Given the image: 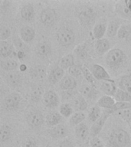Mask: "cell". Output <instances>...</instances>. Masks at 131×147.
<instances>
[{
	"label": "cell",
	"mask_w": 131,
	"mask_h": 147,
	"mask_svg": "<svg viewBox=\"0 0 131 147\" xmlns=\"http://www.w3.org/2000/svg\"><path fill=\"white\" fill-rule=\"evenodd\" d=\"M107 147H131L130 136L122 129H115L109 135Z\"/></svg>",
	"instance_id": "obj_1"
},
{
	"label": "cell",
	"mask_w": 131,
	"mask_h": 147,
	"mask_svg": "<svg viewBox=\"0 0 131 147\" xmlns=\"http://www.w3.org/2000/svg\"><path fill=\"white\" fill-rule=\"evenodd\" d=\"M56 36L57 41L62 46L71 45L75 40V35L73 31L66 27L61 28L57 31Z\"/></svg>",
	"instance_id": "obj_2"
},
{
	"label": "cell",
	"mask_w": 131,
	"mask_h": 147,
	"mask_svg": "<svg viewBox=\"0 0 131 147\" xmlns=\"http://www.w3.org/2000/svg\"><path fill=\"white\" fill-rule=\"evenodd\" d=\"M125 58V54L119 48L110 50L106 57V62L110 67H117L121 64Z\"/></svg>",
	"instance_id": "obj_3"
},
{
	"label": "cell",
	"mask_w": 131,
	"mask_h": 147,
	"mask_svg": "<svg viewBox=\"0 0 131 147\" xmlns=\"http://www.w3.org/2000/svg\"><path fill=\"white\" fill-rule=\"evenodd\" d=\"M28 124L32 128H39L44 123V117L39 110H34L30 111L26 117Z\"/></svg>",
	"instance_id": "obj_4"
},
{
	"label": "cell",
	"mask_w": 131,
	"mask_h": 147,
	"mask_svg": "<svg viewBox=\"0 0 131 147\" xmlns=\"http://www.w3.org/2000/svg\"><path fill=\"white\" fill-rule=\"evenodd\" d=\"M57 18V14L54 9L47 8L42 10L40 15L41 22L45 26H51L55 22Z\"/></svg>",
	"instance_id": "obj_5"
},
{
	"label": "cell",
	"mask_w": 131,
	"mask_h": 147,
	"mask_svg": "<svg viewBox=\"0 0 131 147\" xmlns=\"http://www.w3.org/2000/svg\"><path fill=\"white\" fill-rule=\"evenodd\" d=\"M21 100H22V96L17 93H12L9 94L3 100V105L6 110H12L18 107Z\"/></svg>",
	"instance_id": "obj_6"
},
{
	"label": "cell",
	"mask_w": 131,
	"mask_h": 147,
	"mask_svg": "<svg viewBox=\"0 0 131 147\" xmlns=\"http://www.w3.org/2000/svg\"><path fill=\"white\" fill-rule=\"evenodd\" d=\"M91 73L96 80L103 81H111L110 76L106 71L104 67L100 64H93L91 66Z\"/></svg>",
	"instance_id": "obj_7"
},
{
	"label": "cell",
	"mask_w": 131,
	"mask_h": 147,
	"mask_svg": "<svg viewBox=\"0 0 131 147\" xmlns=\"http://www.w3.org/2000/svg\"><path fill=\"white\" fill-rule=\"evenodd\" d=\"M43 102L48 108H55L59 104V96L53 90H47L44 94Z\"/></svg>",
	"instance_id": "obj_8"
},
{
	"label": "cell",
	"mask_w": 131,
	"mask_h": 147,
	"mask_svg": "<svg viewBox=\"0 0 131 147\" xmlns=\"http://www.w3.org/2000/svg\"><path fill=\"white\" fill-rule=\"evenodd\" d=\"M110 113H103V115H101V117L96 122H94V123L92 124L91 128H90V135H91L92 137H96L97 136L101 133L107 119H108V117L110 116Z\"/></svg>",
	"instance_id": "obj_9"
},
{
	"label": "cell",
	"mask_w": 131,
	"mask_h": 147,
	"mask_svg": "<svg viewBox=\"0 0 131 147\" xmlns=\"http://www.w3.org/2000/svg\"><path fill=\"white\" fill-rule=\"evenodd\" d=\"M48 133L54 139L61 140L68 136V130L64 124H58L51 129L50 130L48 131Z\"/></svg>",
	"instance_id": "obj_10"
},
{
	"label": "cell",
	"mask_w": 131,
	"mask_h": 147,
	"mask_svg": "<svg viewBox=\"0 0 131 147\" xmlns=\"http://www.w3.org/2000/svg\"><path fill=\"white\" fill-rule=\"evenodd\" d=\"M71 106L74 108V110L77 112H82L83 110H85L87 108V103L86 99L81 94H78L73 100H71Z\"/></svg>",
	"instance_id": "obj_11"
},
{
	"label": "cell",
	"mask_w": 131,
	"mask_h": 147,
	"mask_svg": "<svg viewBox=\"0 0 131 147\" xmlns=\"http://www.w3.org/2000/svg\"><path fill=\"white\" fill-rule=\"evenodd\" d=\"M35 51L40 57H47L51 54V46L48 41H41L37 45Z\"/></svg>",
	"instance_id": "obj_12"
},
{
	"label": "cell",
	"mask_w": 131,
	"mask_h": 147,
	"mask_svg": "<svg viewBox=\"0 0 131 147\" xmlns=\"http://www.w3.org/2000/svg\"><path fill=\"white\" fill-rule=\"evenodd\" d=\"M60 89L62 90H71L77 87V81L71 76H65L60 82Z\"/></svg>",
	"instance_id": "obj_13"
},
{
	"label": "cell",
	"mask_w": 131,
	"mask_h": 147,
	"mask_svg": "<svg viewBox=\"0 0 131 147\" xmlns=\"http://www.w3.org/2000/svg\"><path fill=\"white\" fill-rule=\"evenodd\" d=\"M30 73H31L32 78L37 79V80H42L45 78L46 74H47V68H46L45 65L39 64V65L33 67L31 69Z\"/></svg>",
	"instance_id": "obj_14"
},
{
	"label": "cell",
	"mask_w": 131,
	"mask_h": 147,
	"mask_svg": "<svg viewBox=\"0 0 131 147\" xmlns=\"http://www.w3.org/2000/svg\"><path fill=\"white\" fill-rule=\"evenodd\" d=\"M64 69H62L60 67H56L55 68L53 69L52 71H51L48 79L50 81L51 84H55L56 83L61 80L64 78Z\"/></svg>",
	"instance_id": "obj_15"
},
{
	"label": "cell",
	"mask_w": 131,
	"mask_h": 147,
	"mask_svg": "<svg viewBox=\"0 0 131 147\" xmlns=\"http://www.w3.org/2000/svg\"><path fill=\"white\" fill-rule=\"evenodd\" d=\"M101 90L106 95L114 96L117 88L114 84V80H111V81H103L101 85Z\"/></svg>",
	"instance_id": "obj_16"
},
{
	"label": "cell",
	"mask_w": 131,
	"mask_h": 147,
	"mask_svg": "<svg viewBox=\"0 0 131 147\" xmlns=\"http://www.w3.org/2000/svg\"><path fill=\"white\" fill-rule=\"evenodd\" d=\"M35 31L34 28L29 26H25L22 28L20 31V38L24 42H30L34 38Z\"/></svg>",
	"instance_id": "obj_17"
},
{
	"label": "cell",
	"mask_w": 131,
	"mask_h": 147,
	"mask_svg": "<svg viewBox=\"0 0 131 147\" xmlns=\"http://www.w3.org/2000/svg\"><path fill=\"white\" fill-rule=\"evenodd\" d=\"M80 94L88 99H94L97 96V91L94 85L84 84L80 87Z\"/></svg>",
	"instance_id": "obj_18"
},
{
	"label": "cell",
	"mask_w": 131,
	"mask_h": 147,
	"mask_svg": "<svg viewBox=\"0 0 131 147\" xmlns=\"http://www.w3.org/2000/svg\"><path fill=\"white\" fill-rule=\"evenodd\" d=\"M90 131L88 129V126L84 123H81L79 125L76 126L75 128V134L76 136L79 140L84 141L86 140L89 136Z\"/></svg>",
	"instance_id": "obj_19"
},
{
	"label": "cell",
	"mask_w": 131,
	"mask_h": 147,
	"mask_svg": "<svg viewBox=\"0 0 131 147\" xmlns=\"http://www.w3.org/2000/svg\"><path fill=\"white\" fill-rule=\"evenodd\" d=\"M62 116L60 113L57 112H51L49 113L45 118V122L47 126L50 127H54V126L58 125L60 121L61 120Z\"/></svg>",
	"instance_id": "obj_20"
},
{
	"label": "cell",
	"mask_w": 131,
	"mask_h": 147,
	"mask_svg": "<svg viewBox=\"0 0 131 147\" xmlns=\"http://www.w3.org/2000/svg\"><path fill=\"white\" fill-rule=\"evenodd\" d=\"M6 81L10 87L16 88L19 87L22 84V78L17 72H11L7 74Z\"/></svg>",
	"instance_id": "obj_21"
},
{
	"label": "cell",
	"mask_w": 131,
	"mask_h": 147,
	"mask_svg": "<svg viewBox=\"0 0 131 147\" xmlns=\"http://www.w3.org/2000/svg\"><path fill=\"white\" fill-rule=\"evenodd\" d=\"M115 103H116L115 99L113 98L112 96H107V95L102 96L97 101V106L99 107L106 108L108 110L111 109L114 106Z\"/></svg>",
	"instance_id": "obj_22"
},
{
	"label": "cell",
	"mask_w": 131,
	"mask_h": 147,
	"mask_svg": "<svg viewBox=\"0 0 131 147\" xmlns=\"http://www.w3.org/2000/svg\"><path fill=\"white\" fill-rule=\"evenodd\" d=\"M14 53L13 45L6 41H0V54L2 57H9Z\"/></svg>",
	"instance_id": "obj_23"
},
{
	"label": "cell",
	"mask_w": 131,
	"mask_h": 147,
	"mask_svg": "<svg viewBox=\"0 0 131 147\" xmlns=\"http://www.w3.org/2000/svg\"><path fill=\"white\" fill-rule=\"evenodd\" d=\"M110 48V42L107 39H99L95 43V49L96 51L100 55H103L109 50Z\"/></svg>",
	"instance_id": "obj_24"
},
{
	"label": "cell",
	"mask_w": 131,
	"mask_h": 147,
	"mask_svg": "<svg viewBox=\"0 0 131 147\" xmlns=\"http://www.w3.org/2000/svg\"><path fill=\"white\" fill-rule=\"evenodd\" d=\"M119 89L126 91L131 94V74L123 76L118 83Z\"/></svg>",
	"instance_id": "obj_25"
},
{
	"label": "cell",
	"mask_w": 131,
	"mask_h": 147,
	"mask_svg": "<svg viewBox=\"0 0 131 147\" xmlns=\"http://www.w3.org/2000/svg\"><path fill=\"white\" fill-rule=\"evenodd\" d=\"M34 8L32 5H25L21 9V16L25 20L31 21L34 18Z\"/></svg>",
	"instance_id": "obj_26"
},
{
	"label": "cell",
	"mask_w": 131,
	"mask_h": 147,
	"mask_svg": "<svg viewBox=\"0 0 131 147\" xmlns=\"http://www.w3.org/2000/svg\"><path fill=\"white\" fill-rule=\"evenodd\" d=\"M107 29V26L103 23H98L95 25L93 29V34L94 38L97 40L103 38V35L105 34Z\"/></svg>",
	"instance_id": "obj_27"
},
{
	"label": "cell",
	"mask_w": 131,
	"mask_h": 147,
	"mask_svg": "<svg viewBox=\"0 0 131 147\" xmlns=\"http://www.w3.org/2000/svg\"><path fill=\"white\" fill-rule=\"evenodd\" d=\"M114 99L117 102H131V94L118 88L114 95Z\"/></svg>",
	"instance_id": "obj_28"
},
{
	"label": "cell",
	"mask_w": 131,
	"mask_h": 147,
	"mask_svg": "<svg viewBox=\"0 0 131 147\" xmlns=\"http://www.w3.org/2000/svg\"><path fill=\"white\" fill-rule=\"evenodd\" d=\"M44 94V89L43 87L41 86H35L33 87L31 92V99L33 102H38L41 98H43Z\"/></svg>",
	"instance_id": "obj_29"
},
{
	"label": "cell",
	"mask_w": 131,
	"mask_h": 147,
	"mask_svg": "<svg viewBox=\"0 0 131 147\" xmlns=\"http://www.w3.org/2000/svg\"><path fill=\"white\" fill-rule=\"evenodd\" d=\"M74 56L72 55H65L61 59L59 62V67L62 69H69L72 66H74Z\"/></svg>",
	"instance_id": "obj_30"
},
{
	"label": "cell",
	"mask_w": 131,
	"mask_h": 147,
	"mask_svg": "<svg viewBox=\"0 0 131 147\" xmlns=\"http://www.w3.org/2000/svg\"><path fill=\"white\" fill-rule=\"evenodd\" d=\"M60 113L62 117H65V118L71 117L74 114V108L72 107L71 103H62L60 107Z\"/></svg>",
	"instance_id": "obj_31"
},
{
	"label": "cell",
	"mask_w": 131,
	"mask_h": 147,
	"mask_svg": "<svg viewBox=\"0 0 131 147\" xmlns=\"http://www.w3.org/2000/svg\"><path fill=\"white\" fill-rule=\"evenodd\" d=\"M120 23L117 21H111L109 22L107 29V34L108 37H113L117 34V32L119 31Z\"/></svg>",
	"instance_id": "obj_32"
},
{
	"label": "cell",
	"mask_w": 131,
	"mask_h": 147,
	"mask_svg": "<svg viewBox=\"0 0 131 147\" xmlns=\"http://www.w3.org/2000/svg\"><path fill=\"white\" fill-rule=\"evenodd\" d=\"M85 119V114L83 112H76L74 113L69 119L70 124L71 126H78Z\"/></svg>",
	"instance_id": "obj_33"
},
{
	"label": "cell",
	"mask_w": 131,
	"mask_h": 147,
	"mask_svg": "<svg viewBox=\"0 0 131 147\" xmlns=\"http://www.w3.org/2000/svg\"><path fill=\"white\" fill-rule=\"evenodd\" d=\"M11 134V127L9 125L4 124L1 126L0 129V138H1V141L2 142H6L9 140Z\"/></svg>",
	"instance_id": "obj_34"
},
{
	"label": "cell",
	"mask_w": 131,
	"mask_h": 147,
	"mask_svg": "<svg viewBox=\"0 0 131 147\" xmlns=\"http://www.w3.org/2000/svg\"><path fill=\"white\" fill-rule=\"evenodd\" d=\"M127 109H131V102H117L114 106L111 109H110L109 113L118 112L120 110H127Z\"/></svg>",
	"instance_id": "obj_35"
},
{
	"label": "cell",
	"mask_w": 131,
	"mask_h": 147,
	"mask_svg": "<svg viewBox=\"0 0 131 147\" xmlns=\"http://www.w3.org/2000/svg\"><path fill=\"white\" fill-rule=\"evenodd\" d=\"M101 117V111L98 106H95V107L90 109L89 112V115H88V118H89L90 121L92 122V123H94Z\"/></svg>",
	"instance_id": "obj_36"
},
{
	"label": "cell",
	"mask_w": 131,
	"mask_h": 147,
	"mask_svg": "<svg viewBox=\"0 0 131 147\" xmlns=\"http://www.w3.org/2000/svg\"><path fill=\"white\" fill-rule=\"evenodd\" d=\"M18 64L14 60H5L1 61V67L5 71H12L17 67Z\"/></svg>",
	"instance_id": "obj_37"
},
{
	"label": "cell",
	"mask_w": 131,
	"mask_h": 147,
	"mask_svg": "<svg viewBox=\"0 0 131 147\" xmlns=\"http://www.w3.org/2000/svg\"><path fill=\"white\" fill-rule=\"evenodd\" d=\"M131 32V25H122L117 32V36L120 39L127 38Z\"/></svg>",
	"instance_id": "obj_38"
},
{
	"label": "cell",
	"mask_w": 131,
	"mask_h": 147,
	"mask_svg": "<svg viewBox=\"0 0 131 147\" xmlns=\"http://www.w3.org/2000/svg\"><path fill=\"white\" fill-rule=\"evenodd\" d=\"M93 15V12L90 9H86L84 11H82L80 14V19L84 24H87L88 25L90 22H91L92 18L91 16ZM93 17V16H92Z\"/></svg>",
	"instance_id": "obj_39"
},
{
	"label": "cell",
	"mask_w": 131,
	"mask_h": 147,
	"mask_svg": "<svg viewBox=\"0 0 131 147\" xmlns=\"http://www.w3.org/2000/svg\"><path fill=\"white\" fill-rule=\"evenodd\" d=\"M13 43L14 45L16 46V48L18 49V51H26L28 49V47L26 46L24 41L22 40V38H19L18 36H15L13 38Z\"/></svg>",
	"instance_id": "obj_40"
},
{
	"label": "cell",
	"mask_w": 131,
	"mask_h": 147,
	"mask_svg": "<svg viewBox=\"0 0 131 147\" xmlns=\"http://www.w3.org/2000/svg\"><path fill=\"white\" fill-rule=\"evenodd\" d=\"M77 94H78L77 91L74 90H62L61 96L62 100L68 101L70 100H72L74 97Z\"/></svg>",
	"instance_id": "obj_41"
},
{
	"label": "cell",
	"mask_w": 131,
	"mask_h": 147,
	"mask_svg": "<svg viewBox=\"0 0 131 147\" xmlns=\"http://www.w3.org/2000/svg\"><path fill=\"white\" fill-rule=\"evenodd\" d=\"M117 115L120 117L126 123H131V109L120 110L117 112Z\"/></svg>",
	"instance_id": "obj_42"
},
{
	"label": "cell",
	"mask_w": 131,
	"mask_h": 147,
	"mask_svg": "<svg viewBox=\"0 0 131 147\" xmlns=\"http://www.w3.org/2000/svg\"><path fill=\"white\" fill-rule=\"evenodd\" d=\"M68 73L70 76L73 77V78H79L81 76V74H83L82 67L74 65L68 69Z\"/></svg>",
	"instance_id": "obj_43"
},
{
	"label": "cell",
	"mask_w": 131,
	"mask_h": 147,
	"mask_svg": "<svg viewBox=\"0 0 131 147\" xmlns=\"http://www.w3.org/2000/svg\"><path fill=\"white\" fill-rule=\"evenodd\" d=\"M82 73L84 76L85 79L90 84L94 85V82H95V78L92 74L91 71H89L86 67H82Z\"/></svg>",
	"instance_id": "obj_44"
},
{
	"label": "cell",
	"mask_w": 131,
	"mask_h": 147,
	"mask_svg": "<svg viewBox=\"0 0 131 147\" xmlns=\"http://www.w3.org/2000/svg\"><path fill=\"white\" fill-rule=\"evenodd\" d=\"M11 36V30L6 26H2L0 28V39L1 41H5Z\"/></svg>",
	"instance_id": "obj_45"
},
{
	"label": "cell",
	"mask_w": 131,
	"mask_h": 147,
	"mask_svg": "<svg viewBox=\"0 0 131 147\" xmlns=\"http://www.w3.org/2000/svg\"><path fill=\"white\" fill-rule=\"evenodd\" d=\"M75 53L76 55H78V57H79V58L84 59V58H86V57H87V52L84 45L78 46V48H76Z\"/></svg>",
	"instance_id": "obj_46"
},
{
	"label": "cell",
	"mask_w": 131,
	"mask_h": 147,
	"mask_svg": "<svg viewBox=\"0 0 131 147\" xmlns=\"http://www.w3.org/2000/svg\"><path fill=\"white\" fill-rule=\"evenodd\" d=\"M90 147H105L103 142L97 136L93 137L91 140H90Z\"/></svg>",
	"instance_id": "obj_47"
},
{
	"label": "cell",
	"mask_w": 131,
	"mask_h": 147,
	"mask_svg": "<svg viewBox=\"0 0 131 147\" xmlns=\"http://www.w3.org/2000/svg\"><path fill=\"white\" fill-rule=\"evenodd\" d=\"M22 147H39L36 141L33 139H27L22 143Z\"/></svg>",
	"instance_id": "obj_48"
},
{
	"label": "cell",
	"mask_w": 131,
	"mask_h": 147,
	"mask_svg": "<svg viewBox=\"0 0 131 147\" xmlns=\"http://www.w3.org/2000/svg\"><path fill=\"white\" fill-rule=\"evenodd\" d=\"M57 147H75V144L71 140L67 139V140H64L60 142V144L57 146Z\"/></svg>",
	"instance_id": "obj_49"
},
{
	"label": "cell",
	"mask_w": 131,
	"mask_h": 147,
	"mask_svg": "<svg viewBox=\"0 0 131 147\" xmlns=\"http://www.w3.org/2000/svg\"><path fill=\"white\" fill-rule=\"evenodd\" d=\"M17 56H18V59L22 60L23 58H25V51H18Z\"/></svg>",
	"instance_id": "obj_50"
},
{
	"label": "cell",
	"mask_w": 131,
	"mask_h": 147,
	"mask_svg": "<svg viewBox=\"0 0 131 147\" xmlns=\"http://www.w3.org/2000/svg\"><path fill=\"white\" fill-rule=\"evenodd\" d=\"M124 4L126 5V6L129 9V11L131 12V0H126V1L124 2Z\"/></svg>",
	"instance_id": "obj_51"
},
{
	"label": "cell",
	"mask_w": 131,
	"mask_h": 147,
	"mask_svg": "<svg viewBox=\"0 0 131 147\" xmlns=\"http://www.w3.org/2000/svg\"><path fill=\"white\" fill-rule=\"evenodd\" d=\"M19 69H20L21 71H25L27 69V66L25 64H21L20 67H19Z\"/></svg>",
	"instance_id": "obj_52"
},
{
	"label": "cell",
	"mask_w": 131,
	"mask_h": 147,
	"mask_svg": "<svg viewBox=\"0 0 131 147\" xmlns=\"http://www.w3.org/2000/svg\"><path fill=\"white\" fill-rule=\"evenodd\" d=\"M126 40H127L128 41H130V42H131V32H130V36L126 38Z\"/></svg>",
	"instance_id": "obj_53"
},
{
	"label": "cell",
	"mask_w": 131,
	"mask_h": 147,
	"mask_svg": "<svg viewBox=\"0 0 131 147\" xmlns=\"http://www.w3.org/2000/svg\"><path fill=\"white\" fill-rule=\"evenodd\" d=\"M44 147H51V146H50V145H46V146H44Z\"/></svg>",
	"instance_id": "obj_54"
}]
</instances>
